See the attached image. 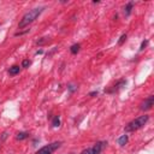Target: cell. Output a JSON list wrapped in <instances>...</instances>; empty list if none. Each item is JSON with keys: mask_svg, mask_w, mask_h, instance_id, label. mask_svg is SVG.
I'll use <instances>...</instances> for the list:
<instances>
[{"mask_svg": "<svg viewBox=\"0 0 154 154\" xmlns=\"http://www.w3.org/2000/svg\"><path fill=\"white\" fill-rule=\"evenodd\" d=\"M43 10H45V7L43 6H40V7H35V8H32V10H30L29 12H26L23 17H22V19H20V22H19V24H18V26L19 28H24V26H26V25H29L30 23H32L42 12H43Z\"/></svg>", "mask_w": 154, "mask_h": 154, "instance_id": "6da1fadb", "label": "cell"}, {"mask_svg": "<svg viewBox=\"0 0 154 154\" xmlns=\"http://www.w3.org/2000/svg\"><path fill=\"white\" fill-rule=\"evenodd\" d=\"M148 119H149V117H148L147 114L137 117L136 119L131 120V122L125 126V131H136V130L141 129V128L148 122Z\"/></svg>", "mask_w": 154, "mask_h": 154, "instance_id": "7a4b0ae2", "label": "cell"}, {"mask_svg": "<svg viewBox=\"0 0 154 154\" xmlns=\"http://www.w3.org/2000/svg\"><path fill=\"white\" fill-rule=\"evenodd\" d=\"M106 144H107V142H105V141H99V142H96L93 147H89V148L82 150L79 154H100V153L102 152V149L105 148Z\"/></svg>", "mask_w": 154, "mask_h": 154, "instance_id": "3957f363", "label": "cell"}, {"mask_svg": "<svg viewBox=\"0 0 154 154\" xmlns=\"http://www.w3.org/2000/svg\"><path fill=\"white\" fill-rule=\"evenodd\" d=\"M61 142H53V143H49L47 146H43L42 148H40L35 154H52L55 149H58L60 147Z\"/></svg>", "mask_w": 154, "mask_h": 154, "instance_id": "277c9868", "label": "cell"}, {"mask_svg": "<svg viewBox=\"0 0 154 154\" xmlns=\"http://www.w3.org/2000/svg\"><path fill=\"white\" fill-rule=\"evenodd\" d=\"M153 105H154V96L153 95H150V96H148L142 103H141V109L142 111H148V109H150L152 107H153Z\"/></svg>", "mask_w": 154, "mask_h": 154, "instance_id": "5b68a950", "label": "cell"}, {"mask_svg": "<svg viewBox=\"0 0 154 154\" xmlns=\"http://www.w3.org/2000/svg\"><path fill=\"white\" fill-rule=\"evenodd\" d=\"M125 84H126V81H125V79H120L117 84H114V85H113V88H112V89H109V90H108V93H117V91H119V90H120Z\"/></svg>", "mask_w": 154, "mask_h": 154, "instance_id": "8992f818", "label": "cell"}, {"mask_svg": "<svg viewBox=\"0 0 154 154\" xmlns=\"http://www.w3.org/2000/svg\"><path fill=\"white\" fill-rule=\"evenodd\" d=\"M128 141H129V137H128V135H122L119 138H118V144L119 146H125L126 143H128Z\"/></svg>", "mask_w": 154, "mask_h": 154, "instance_id": "52a82bcc", "label": "cell"}, {"mask_svg": "<svg viewBox=\"0 0 154 154\" xmlns=\"http://www.w3.org/2000/svg\"><path fill=\"white\" fill-rule=\"evenodd\" d=\"M132 6H134V2H128V4H126V6H125V8H124V14H125L126 17L130 16L131 10H132Z\"/></svg>", "mask_w": 154, "mask_h": 154, "instance_id": "ba28073f", "label": "cell"}, {"mask_svg": "<svg viewBox=\"0 0 154 154\" xmlns=\"http://www.w3.org/2000/svg\"><path fill=\"white\" fill-rule=\"evenodd\" d=\"M19 70H20V67H19V66H17V65H13L12 67H10V70H8V73H10L11 76H14V75L19 73Z\"/></svg>", "mask_w": 154, "mask_h": 154, "instance_id": "9c48e42d", "label": "cell"}, {"mask_svg": "<svg viewBox=\"0 0 154 154\" xmlns=\"http://www.w3.org/2000/svg\"><path fill=\"white\" fill-rule=\"evenodd\" d=\"M29 137V134L28 132H25V131H22V132H18L17 134V136H16V138L18 140V141H22V140H25V138H28Z\"/></svg>", "mask_w": 154, "mask_h": 154, "instance_id": "30bf717a", "label": "cell"}, {"mask_svg": "<svg viewBox=\"0 0 154 154\" xmlns=\"http://www.w3.org/2000/svg\"><path fill=\"white\" fill-rule=\"evenodd\" d=\"M79 48H81L79 43H75V45H72V46H71V48H70V52H71L72 54H76V53H78Z\"/></svg>", "mask_w": 154, "mask_h": 154, "instance_id": "8fae6325", "label": "cell"}, {"mask_svg": "<svg viewBox=\"0 0 154 154\" xmlns=\"http://www.w3.org/2000/svg\"><path fill=\"white\" fill-rule=\"evenodd\" d=\"M59 125H60V117H59V116H55V117L53 118V120H52V126L58 128Z\"/></svg>", "mask_w": 154, "mask_h": 154, "instance_id": "7c38bea8", "label": "cell"}, {"mask_svg": "<svg viewBox=\"0 0 154 154\" xmlns=\"http://www.w3.org/2000/svg\"><path fill=\"white\" fill-rule=\"evenodd\" d=\"M148 45V40H143L142 43H141V47H140V51H143L146 48V46Z\"/></svg>", "mask_w": 154, "mask_h": 154, "instance_id": "4fadbf2b", "label": "cell"}, {"mask_svg": "<svg viewBox=\"0 0 154 154\" xmlns=\"http://www.w3.org/2000/svg\"><path fill=\"white\" fill-rule=\"evenodd\" d=\"M30 64H31V63H30V60L25 59V60H23V63H22V67H28Z\"/></svg>", "mask_w": 154, "mask_h": 154, "instance_id": "5bb4252c", "label": "cell"}, {"mask_svg": "<svg viewBox=\"0 0 154 154\" xmlns=\"http://www.w3.org/2000/svg\"><path fill=\"white\" fill-rule=\"evenodd\" d=\"M125 40H126V34H123V35L120 36V40L118 41V43H119V45H123V42H124Z\"/></svg>", "mask_w": 154, "mask_h": 154, "instance_id": "9a60e30c", "label": "cell"}, {"mask_svg": "<svg viewBox=\"0 0 154 154\" xmlns=\"http://www.w3.org/2000/svg\"><path fill=\"white\" fill-rule=\"evenodd\" d=\"M69 90L72 93V91H75V90H76V87H75V85H72V84H70V85H69Z\"/></svg>", "mask_w": 154, "mask_h": 154, "instance_id": "2e32d148", "label": "cell"}, {"mask_svg": "<svg viewBox=\"0 0 154 154\" xmlns=\"http://www.w3.org/2000/svg\"><path fill=\"white\" fill-rule=\"evenodd\" d=\"M89 95H90V96H95V95H97V91H91Z\"/></svg>", "mask_w": 154, "mask_h": 154, "instance_id": "e0dca14e", "label": "cell"}]
</instances>
